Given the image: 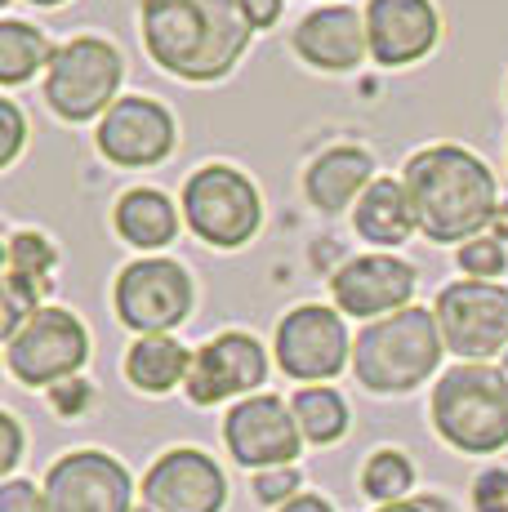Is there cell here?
Segmentation results:
<instances>
[{
    "mask_svg": "<svg viewBox=\"0 0 508 512\" xmlns=\"http://www.w3.org/2000/svg\"><path fill=\"white\" fill-rule=\"evenodd\" d=\"M139 41L165 76L214 85L237 72L254 32L241 18V0H143Z\"/></svg>",
    "mask_w": 508,
    "mask_h": 512,
    "instance_id": "obj_1",
    "label": "cell"
},
{
    "mask_svg": "<svg viewBox=\"0 0 508 512\" xmlns=\"http://www.w3.org/2000/svg\"><path fill=\"white\" fill-rule=\"evenodd\" d=\"M402 183L410 192V205H415L419 236L433 245H455L459 250L473 236H486V228L504 214L500 179L473 147H419L402 165Z\"/></svg>",
    "mask_w": 508,
    "mask_h": 512,
    "instance_id": "obj_2",
    "label": "cell"
},
{
    "mask_svg": "<svg viewBox=\"0 0 508 512\" xmlns=\"http://www.w3.org/2000/svg\"><path fill=\"white\" fill-rule=\"evenodd\" d=\"M446 343L433 308H406L353 334V379L370 397H406L442 374Z\"/></svg>",
    "mask_w": 508,
    "mask_h": 512,
    "instance_id": "obj_3",
    "label": "cell"
},
{
    "mask_svg": "<svg viewBox=\"0 0 508 512\" xmlns=\"http://www.w3.org/2000/svg\"><path fill=\"white\" fill-rule=\"evenodd\" d=\"M433 432L459 455H500L508 450V374L491 361H455L437 374L428 397Z\"/></svg>",
    "mask_w": 508,
    "mask_h": 512,
    "instance_id": "obj_4",
    "label": "cell"
},
{
    "mask_svg": "<svg viewBox=\"0 0 508 512\" xmlns=\"http://www.w3.org/2000/svg\"><path fill=\"white\" fill-rule=\"evenodd\" d=\"M183 228L210 250H246L263 232V192L246 170L228 161H205L183 179Z\"/></svg>",
    "mask_w": 508,
    "mask_h": 512,
    "instance_id": "obj_5",
    "label": "cell"
},
{
    "mask_svg": "<svg viewBox=\"0 0 508 512\" xmlns=\"http://www.w3.org/2000/svg\"><path fill=\"white\" fill-rule=\"evenodd\" d=\"M125 85V54L107 36L81 32L54 49L50 72L41 76L45 107L67 125H99Z\"/></svg>",
    "mask_w": 508,
    "mask_h": 512,
    "instance_id": "obj_6",
    "label": "cell"
},
{
    "mask_svg": "<svg viewBox=\"0 0 508 512\" xmlns=\"http://www.w3.org/2000/svg\"><path fill=\"white\" fill-rule=\"evenodd\" d=\"M192 308H197V281L170 254H139L112 281V312L134 339L183 330Z\"/></svg>",
    "mask_w": 508,
    "mask_h": 512,
    "instance_id": "obj_7",
    "label": "cell"
},
{
    "mask_svg": "<svg viewBox=\"0 0 508 512\" xmlns=\"http://www.w3.org/2000/svg\"><path fill=\"white\" fill-rule=\"evenodd\" d=\"M272 357L286 379L330 383L353 370V334L335 303H295L272 330Z\"/></svg>",
    "mask_w": 508,
    "mask_h": 512,
    "instance_id": "obj_8",
    "label": "cell"
},
{
    "mask_svg": "<svg viewBox=\"0 0 508 512\" xmlns=\"http://www.w3.org/2000/svg\"><path fill=\"white\" fill-rule=\"evenodd\" d=\"M90 366V330L72 308H41L14 339H5V370L23 388H58Z\"/></svg>",
    "mask_w": 508,
    "mask_h": 512,
    "instance_id": "obj_9",
    "label": "cell"
},
{
    "mask_svg": "<svg viewBox=\"0 0 508 512\" xmlns=\"http://www.w3.org/2000/svg\"><path fill=\"white\" fill-rule=\"evenodd\" d=\"M433 317L446 352L459 361H491L508 352V285L504 281H451L437 290Z\"/></svg>",
    "mask_w": 508,
    "mask_h": 512,
    "instance_id": "obj_10",
    "label": "cell"
},
{
    "mask_svg": "<svg viewBox=\"0 0 508 512\" xmlns=\"http://www.w3.org/2000/svg\"><path fill=\"white\" fill-rule=\"evenodd\" d=\"M94 147L116 170H156L179 152V116L152 94H121L94 125Z\"/></svg>",
    "mask_w": 508,
    "mask_h": 512,
    "instance_id": "obj_11",
    "label": "cell"
},
{
    "mask_svg": "<svg viewBox=\"0 0 508 512\" xmlns=\"http://www.w3.org/2000/svg\"><path fill=\"white\" fill-rule=\"evenodd\" d=\"M223 446H228L237 468L263 472V468L299 464L308 441L299 432L295 410H290L286 397L254 392L246 401H232V410L223 415Z\"/></svg>",
    "mask_w": 508,
    "mask_h": 512,
    "instance_id": "obj_12",
    "label": "cell"
},
{
    "mask_svg": "<svg viewBox=\"0 0 508 512\" xmlns=\"http://www.w3.org/2000/svg\"><path fill=\"white\" fill-rule=\"evenodd\" d=\"M268 383V348L246 330H219L192 348V370L183 397L201 410L223 401H246Z\"/></svg>",
    "mask_w": 508,
    "mask_h": 512,
    "instance_id": "obj_13",
    "label": "cell"
},
{
    "mask_svg": "<svg viewBox=\"0 0 508 512\" xmlns=\"http://www.w3.org/2000/svg\"><path fill=\"white\" fill-rule=\"evenodd\" d=\"M415 290H419L415 263H406L402 254H388V250L353 254L330 277V303L348 321H366V326L393 317V312L415 308Z\"/></svg>",
    "mask_w": 508,
    "mask_h": 512,
    "instance_id": "obj_14",
    "label": "cell"
},
{
    "mask_svg": "<svg viewBox=\"0 0 508 512\" xmlns=\"http://www.w3.org/2000/svg\"><path fill=\"white\" fill-rule=\"evenodd\" d=\"M50 512H134V477L107 450H67L45 468Z\"/></svg>",
    "mask_w": 508,
    "mask_h": 512,
    "instance_id": "obj_15",
    "label": "cell"
},
{
    "mask_svg": "<svg viewBox=\"0 0 508 512\" xmlns=\"http://www.w3.org/2000/svg\"><path fill=\"white\" fill-rule=\"evenodd\" d=\"M139 495L156 512H223L228 472L201 446H170L148 464Z\"/></svg>",
    "mask_w": 508,
    "mask_h": 512,
    "instance_id": "obj_16",
    "label": "cell"
},
{
    "mask_svg": "<svg viewBox=\"0 0 508 512\" xmlns=\"http://www.w3.org/2000/svg\"><path fill=\"white\" fill-rule=\"evenodd\" d=\"M366 41L370 63L388 67H415L442 45V9L437 0H366Z\"/></svg>",
    "mask_w": 508,
    "mask_h": 512,
    "instance_id": "obj_17",
    "label": "cell"
},
{
    "mask_svg": "<svg viewBox=\"0 0 508 512\" xmlns=\"http://www.w3.org/2000/svg\"><path fill=\"white\" fill-rule=\"evenodd\" d=\"M290 49L304 67L321 76H348L370 58L366 18L353 5H317L290 27Z\"/></svg>",
    "mask_w": 508,
    "mask_h": 512,
    "instance_id": "obj_18",
    "label": "cell"
},
{
    "mask_svg": "<svg viewBox=\"0 0 508 512\" xmlns=\"http://www.w3.org/2000/svg\"><path fill=\"white\" fill-rule=\"evenodd\" d=\"M379 179V165H375V156H370V147H361V143H335V147H326V152H317L308 161V170H304V196H308V205L317 214H353V205H357V196L366 192L370 183Z\"/></svg>",
    "mask_w": 508,
    "mask_h": 512,
    "instance_id": "obj_19",
    "label": "cell"
},
{
    "mask_svg": "<svg viewBox=\"0 0 508 512\" xmlns=\"http://www.w3.org/2000/svg\"><path fill=\"white\" fill-rule=\"evenodd\" d=\"M183 210L170 192L161 187H125L112 205V232L121 236V245L139 254H161L179 241Z\"/></svg>",
    "mask_w": 508,
    "mask_h": 512,
    "instance_id": "obj_20",
    "label": "cell"
},
{
    "mask_svg": "<svg viewBox=\"0 0 508 512\" xmlns=\"http://www.w3.org/2000/svg\"><path fill=\"white\" fill-rule=\"evenodd\" d=\"M353 232L366 245H375V250H388V254L402 250L410 236L419 232V219H415V205H410L406 183L393 179V174H379V179L357 196Z\"/></svg>",
    "mask_w": 508,
    "mask_h": 512,
    "instance_id": "obj_21",
    "label": "cell"
},
{
    "mask_svg": "<svg viewBox=\"0 0 508 512\" xmlns=\"http://www.w3.org/2000/svg\"><path fill=\"white\" fill-rule=\"evenodd\" d=\"M192 370V348H183L174 334H139V339L125 348L121 374L134 392L143 397H170L188 383Z\"/></svg>",
    "mask_w": 508,
    "mask_h": 512,
    "instance_id": "obj_22",
    "label": "cell"
},
{
    "mask_svg": "<svg viewBox=\"0 0 508 512\" xmlns=\"http://www.w3.org/2000/svg\"><path fill=\"white\" fill-rule=\"evenodd\" d=\"M54 49L58 45L36 23L0 18V85H5V90H18V85L45 76L54 63Z\"/></svg>",
    "mask_w": 508,
    "mask_h": 512,
    "instance_id": "obj_23",
    "label": "cell"
},
{
    "mask_svg": "<svg viewBox=\"0 0 508 512\" xmlns=\"http://www.w3.org/2000/svg\"><path fill=\"white\" fill-rule=\"evenodd\" d=\"M290 410H295V423H299L308 446H339V441L348 437V428H353L344 392L330 388V383L295 388L290 392Z\"/></svg>",
    "mask_w": 508,
    "mask_h": 512,
    "instance_id": "obj_24",
    "label": "cell"
},
{
    "mask_svg": "<svg viewBox=\"0 0 508 512\" xmlns=\"http://www.w3.org/2000/svg\"><path fill=\"white\" fill-rule=\"evenodd\" d=\"M357 486L375 508L402 504V499H410V490H415V459H410L402 446L370 450L366 464L357 472Z\"/></svg>",
    "mask_w": 508,
    "mask_h": 512,
    "instance_id": "obj_25",
    "label": "cell"
},
{
    "mask_svg": "<svg viewBox=\"0 0 508 512\" xmlns=\"http://www.w3.org/2000/svg\"><path fill=\"white\" fill-rule=\"evenodd\" d=\"M5 272H18V277H32L41 285H54L58 272V250L45 232L36 228H14L5 241Z\"/></svg>",
    "mask_w": 508,
    "mask_h": 512,
    "instance_id": "obj_26",
    "label": "cell"
},
{
    "mask_svg": "<svg viewBox=\"0 0 508 512\" xmlns=\"http://www.w3.org/2000/svg\"><path fill=\"white\" fill-rule=\"evenodd\" d=\"M50 290H54V285H41L32 277L5 272V281H0V294H5V308H0V312H5V326H0V334H5V339H14V334L36 317V312L50 308V303H45V294H50Z\"/></svg>",
    "mask_w": 508,
    "mask_h": 512,
    "instance_id": "obj_27",
    "label": "cell"
},
{
    "mask_svg": "<svg viewBox=\"0 0 508 512\" xmlns=\"http://www.w3.org/2000/svg\"><path fill=\"white\" fill-rule=\"evenodd\" d=\"M455 263L468 281H500L508 268V250L500 236H473L455 250Z\"/></svg>",
    "mask_w": 508,
    "mask_h": 512,
    "instance_id": "obj_28",
    "label": "cell"
},
{
    "mask_svg": "<svg viewBox=\"0 0 508 512\" xmlns=\"http://www.w3.org/2000/svg\"><path fill=\"white\" fill-rule=\"evenodd\" d=\"M250 490H254V499H259L263 508H286L295 495H304V472H299L295 464H286V468H263V472H254L250 477Z\"/></svg>",
    "mask_w": 508,
    "mask_h": 512,
    "instance_id": "obj_29",
    "label": "cell"
},
{
    "mask_svg": "<svg viewBox=\"0 0 508 512\" xmlns=\"http://www.w3.org/2000/svg\"><path fill=\"white\" fill-rule=\"evenodd\" d=\"M0 121H5V130H0V165L14 170L23 147H27V116L14 98H0Z\"/></svg>",
    "mask_w": 508,
    "mask_h": 512,
    "instance_id": "obj_30",
    "label": "cell"
},
{
    "mask_svg": "<svg viewBox=\"0 0 508 512\" xmlns=\"http://www.w3.org/2000/svg\"><path fill=\"white\" fill-rule=\"evenodd\" d=\"M473 512H508V468H482L473 477Z\"/></svg>",
    "mask_w": 508,
    "mask_h": 512,
    "instance_id": "obj_31",
    "label": "cell"
},
{
    "mask_svg": "<svg viewBox=\"0 0 508 512\" xmlns=\"http://www.w3.org/2000/svg\"><path fill=\"white\" fill-rule=\"evenodd\" d=\"M45 397H50V410H54V415H63V419H81L85 410L94 406V383L76 374V379H67V383H58V388H50Z\"/></svg>",
    "mask_w": 508,
    "mask_h": 512,
    "instance_id": "obj_32",
    "label": "cell"
},
{
    "mask_svg": "<svg viewBox=\"0 0 508 512\" xmlns=\"http://www.w3.org/2000/svg\"><path fill=\"white\" fill-rule=\"evenodd\" d=\"M0 512H50L45 486H36L27 477H5V486H0Z\"/></svg>",
    "mask_w": 508,
    "mask_h": 512,
    "instance_id": "obj_33",
    "label": "cell"
},
{
    "mask_svg": "<svg viewBox=\"0 0 508 512\" xmlns=\"http://www.w3.org/2000/svg\"><path fill=\"white\" fill-rule=\"evenodd\" d=\"M0 437H5V446H0V472H5V477H14L18 464H23V450H27L23 419H18L14 410H5V415H0Z\"/></svg>",
    "mask_w": 508,
    "mask_h": 512,
    "instance_id": "obj_34",
    "label": "cell"
},
{
    "mask_svg": "<svg viewBox=\"0 0 508 512\" xmlns=\"http://www.w3.org/2000/svg\"><path fill=\"white\" fill-rule=\"evenodd\" d=\"M286 14V0H241V18L250 23V32H272Z\"/></svg>",
    "mask_w": 508,
    "mask_h": 512,
    "instance_id": "obj_35",
    "label": "cell"
},
{
    "mask_svg": "<svg viewBox=\"0 0 508 512\" xmlns=\"http://www.w3.org/2000/svg\"><path fill=\"white\" fill-rule=\"evenodd\" d=\"M375 512H459L446 495H410L402 504H388V508H375Z\"/></svg>",
    "mask_w": 508,
    "mask_h": 512,
    "instance_id": "obj_36",
    "label": "cell"
},
{
    "mask_svg": "<svg viewBox=\"0 0 508 512\" xmlns=\"http://www.w3.org/2000/svg\"><path fill=\"white\" fill-rule=\"evenodd\" d=\"M277 512H335V504H330L326 495H317V490H304V495H295L286 508H277Z\"/></svg>",
    "mask_w": 508,
    "mask_h": 512,
    "instance_id": "obj_37",
    "label": "cell"
},
{
    "mask_svg": "<svg viewBox=\"0 0 508 512\" xmlns=\"http://www.w3.org/2000/svg\"><path fill=\"white\" fill-rule=\"evenodd\" d=\"M27 5H36V9H58V5H67V0H27Z\"/></svg>",
    "mask_w": 508,
    "mask_h": 512,
    "instance_id": "obj_38",
    "label": "cell"
},
{
    "mask_svg": "<svg viewBox=\"0 0 508 512\" xmlns=\"http://www.w3.org/2000/svg\"><path fill=\"white\" fill-rule=\"evenodd\" d=\"M134 512H156V508H148V504H139V508H134Z\"/></svg>",
    "mask_w": 508,
    "mask_h": 512,
    "instance_id": "obj_39",
    "label": "cell"
},
{
    "mask_svg": "<svg viewBox=\"0 0 508 512\" xmlns=\"http://www.w3.org/2000/svg\"><path fill=\"white\" fill-rule=\"evenodd\" d=\"M500 366H504V374H508V352H504V361H500Z\"/></svg>",
    "mask_w": 508,
    "mask_h": 512,
    "instance_id": "obj_40",
    "label": "cell"
},
{
    "mask_svg": "<svg viewBox=\"0 0 508 512\" xmlns=\"http://www.w3.org/2000/svg\"><path fill=\"white\" fill-rule=\"evenodd\" d=\"M321 5H339V0H321Z\"/></svg>",
    "mask_w": 508,
    "mask_h": 512,
    "instance_id": "obj_41",
    "label": "cell"
},
{
    "mask_svg": "<svg viewBox=\"0 0 508 512\" xmlns=\"http://www.w3.org/2000/svg\"><path fill=\"white\" fill-rule=\"evenodd\" d=\"M504 98H508V81H504Z\"/></svg>",
    "mask_w": 508,
    "mask_h": 512,
    "instance_id": "obj_42",
    "label": "cell"
}]
</instances>
